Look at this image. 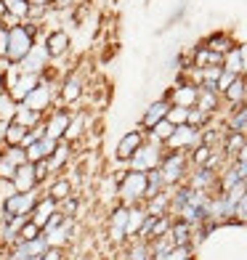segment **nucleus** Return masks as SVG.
Segmentation results:
<instances>
[{"label": "nucleus", "instance_id": "obj_1", "mask_svg": "<svg viewBox=\"0 0 247 260\" xmlns=\"http://www.w3.org/2000/svg\"><path fill=\"white\" fill-rule=\"evenodd\" d=\"M40 32H43L40 24H32V21H19V24L8 27V53H6L8 61L19 64L32 51V45H35Z\"/></svg>", "mask_w": 247, "mask_h": 260}, {"label": "nucleus", "instance_id": "obj_2", "mask_svg": "<svg viewBox=\"0 0 247 260\" xmlns=\"http://www.w3.org/2000/svg\"><path fill=\"white\" fill-rule=\"evenodd\" d=\"M114 194L120 199V205H125V207L144 205L146 202V173H138V170L120 173Z\"/></svg>", "mask_w": 247, "mask_h": 260}, {"label": "nucleus", "instance_id": "obj_3", "mask_svg": "<svg viewBox=\"0 0 247 260\" xmlns=\"http://www.w3.org/2000/svg\"><path fill=\"white\" fill-rule=\"evenodd\" d=\"M189 168H192V162H189V154H186V151H165L162 162H160V173H162L165 186L186 183Z\"/></svg>", "mask_w": 247, "mask_h": 260}, {"label": "nucleus", "instance_id": "obj_4", "mask_svg": "<svg viewBox=\"0 0 247 260\" xmlns=\"http://www.w3.org/2000/svg\"><path fill=\"white\" fill-rule=\"evenodd\" d=\"M85 90H88V77H85V72H82L80 67H75L72 72H67V77L58 82V104L72 109L77 101H82Z\"/></svg>", "mask_w": 247, "mask_h": 260}, {"label": "nucleus", "instance_id": "obj_5", "mask_svg": "<svg viewBox=\"0 0 247 260\" xmlns=\"http://www.w3.org/2000/svg\"><path fill=\"white\" fill-rule=\"evenodd\" d=\"M38 199H40L38 188H35V191H14L11 197H6L3 202H0V223H6L14 215H32Z\"/></svg>", "mask_w": 247, "mask_h": 260}, {"label": "nucleus", "instance_id": "obj_6", "mask_svg": "<svg viewBox=\"0 0 247 260\" xmlns=\"http://www.w3.org/2000/svg\"><path fill=\"white\" fill-rule=\"evenodd\" d=\"M43 40H45V32H40L38 35V40H35V45H32V51L21 58V61L16 64L21 72H27V75H45L51 69V56H48V51H45V45H43Z\"/></svg>", "mask_w": 247, "mask_h": 260}, {"label": "nucleus", "instance_id": "obj_7", "mask_svg": "<svg viewBox=\"0 0 247 260\" xmlns=\"http://www.w3.org/2000/svg\"><path fill=\"white\" fill-rule=\"evenodd\" d=\"M162 154H165V146H160V144H149V141H144V144H141V149L136 151V154H133L131 159L125 162V168H128V170H138V173H149V170L160 168Z\"/></svg>", "mask_w": 247, "mask_h": 260}, {"label": "nucleus", "instance_id": "obj_8", "mask_svg": "<svg viewBox=\"0 0 247 260\" xmlns=\"http://www.w3.org/2000/svg\"><path fill=\"white\" fill-rule=\"evenodd\" d=\"M202 144V127H192V125H175L173 136L165 141V151H186L197 149Z\"/></svg>", "mask_w": 247, "mask_h": 260}, {"label": "nucleus", "instance_id": "obj_9", "mask_svg": "<svg viewBox=\"0 0 247 260\" xmlns=\"http://www.w3.org/2000/svg\"><path fill=\"white\" fill-rule=\"evenodd\" d=\"M45 51H48L51 61H67L69 53H72V35L67 29H53V32H45Z\"/></svg>", "mask_w": 247, "mask_h": 260}, {"label": "nucleus", "instance_id": "obj_10", "mask_svg": "<svg viewBox=\"0 0 247 260\" xmlns=\"http://www.w3.org/2000/svg\"><path fill=\"white\" fill-rule=\"evenodd\" d=\"M197 96H199V85H192V82H183V80H175L173 85L165 90V99L173 106H186V109H192L197 104Z\"/></svg>", "mask_w": 247, "mask_h": 260}, {"label": "nucleus", "instance_id": "obj_11", "mask_svg": "<svg viewBox=\"0 0 247 260\" xmlns=\"http://www.w3.org/2000/svg\"><path fill=\"white\" fill-rule=\"evenodd\" d=\"M69 117H72V109H69V106H53V109L43 117L45 120V136L53 138V141H61L64 133H67Z\"/></svg>", "mask_w": 247, "mask_h": 260}, {"label": "nucleus", "instance_id": "obj_12", "mask_svg": "<svg viewBox=\"0 0 247 260\" xmlns=\"http://www.w3.org/2000/svg\"><path fill=\"white\" fill-rule=\"evenodd\" d=\"M146 141V133L141 127H133V130H125V136L117 141V149H114V157H117V162H128L136 151L141 149V144Z\"/></svg>", "mask_w": 247, "mask_h": 260}, {"label": "nucleus", "instance_id": "obj_13", "mask_svg": "<svg viewBox=\"0 0 247 260\" xmlns=\"http://www.w3.org/2000/svg\"><path fill=\"white\" fill-rule=\"evenodd\" d=\"M186 186L197 188V191H218V173L207 170V168H194L189 175H186Z\"/></svg>", "mask_w": 247, "mask_h": 260}, {"label": "nucleus", "instance_id": "obj_14", "mask_svg": "<svg viewBox=\"0 0 247 260\" xmlns=\"http://www.w3.org/2000/svg\"><path fill=\"white\" fill-rule=\"evenodd\" d=\"M170 101L165 99V96H160V99H155L151 101L146 109H144V114H141V122H138V127L141 130H151L155 127L160 120H165V117H168V109H170Z\"/></svg>", "mask_w": 247, "mask_h": 260}, {"label": "nucleus", "instance_id": "obj_15", "mask_svg": "<svg viewBox=\"0 0 247 260\" xmlns=\"http://www.w3.org/2000/svg\"><path fill=\"white\" fill-rule=\"evenodd\" d=\"M40 85V75H27V72H19L16 80H11L8 82V93H11V99L14 101H24L29 93Z\"/></svg>", "mask_w": 247, "mask_h": 260}, {"label": "nucleus", "instance_id": "obj_16", "mask_svg": "<svg viewBox=\"0 0 247 260\" xmlns=\"http://www.w3.org/2000/svg\"><path fill=\"white\" fill-rule=\"evenodd\" d=\"M45 250H48V239L45 234L35 236V239H27V242H16L11 247V257L14 260H21V257H40Z\"/></svg>", "mask_w": 247, "mask_h": 260}, {"label": "nucleus", "instance_id": "obj_17", "mask_svg": "<svg viewBox=\"0 0 247 260\" xmlns=\"http://www.w3.org/2000/svg\"><path fill=\"white\" fill-rule=\"evenodd\" d=\"M90 130V114L85 109H75L72 117H69V125H67V133H64V141H69V144H77V141L82 138Z\"/></svg>", "mask_w": 247, "mask_h": 260}, {"label": "nucleus", "instance_id": "obj_18", "mask_svg": "<svg viewBox=\"0 0 247 260\" xmlns=\"http://www.w3.org/2000/svg\"><path fill=\"white\" fill-rule=\"evenodd\" d=\"M128 210L131 207H125V205H117L112 210V215H109V239L114 244H120L128 239V234H125V226H128Z\"/></svg>", "mask_w": 247, "mask_h": 260}, {"label": "nucleus", "instance_id": "obj_19", "mask_svg": "<svg viewBox=\"0 0 247 260\" xmlns=\"http://www.w3.org/2000/svg\"><path fill=\"white\" fill-rule=\"evenodd\" d=\"M221 99H223V106H229V109H234V106H244V101H247V77L239 75L226 90L221 93Z\"/></svg>", "mask_w": 247, "mask_h": 260}, {"label": "nucleus", "instance_id": "obj_20", "mask_svg": "<svg viewBox=\"0 0 247 260\" xmlns=\"http://www.w3.org/2000/svg\"><path fill=\"white\" fill-rule=\"evenodd\" d=\"M58 210V202H53V199L48 197V194H40V199H38V205H35V210H32V223L38 226L40 231L45 229V223L51 220V215Z\"/></svg>", "mask_w": 247, "mask_h": 260}, {"label": "nucleus", "instance_id": "obj_21", "mask_svg": "<svg viewBox=\"0 0 247 260\" xmlns=\"http://www.w3.org/2000/svg\"><path fill=\"white\" fill-rule=\"evenodd\" d=\"M11 183H14L16 191H35V188L40 186L38 178H35V165L32 162L19 165L16 173H14V178H11Z\"/></svg>", "mask_w": 247, "mask_h": 260}, {"label": "nucleus", "instance_id": "obj_22", "mask_svg": "<svg viewBox=\"0 0 247 260\" xmlns=\"http://www.w3.org/2000/svg\"><path fill=\"white\" fill-rule=\"evenodd\" d=\"M202 45L207 51H213V53H229L234 45H237V40H234V35L231 32H223V29H218V32H210L207 38L202 40Z\"/></svg>", "mask_w": 247, "mask_h": 260}, {"label": "nucleus", "instance_id": "obj_23", "mask_svg": "<svg viewBox=\"0 0 247 260\" xmlns=\"http://www.w3.org/2000/svg\"><path fill=\"white\" fill-rule=\"evenodd\" d=\"M223 127L226 133H244L247 136V106H234L223 114Z\"/></svg>", "mask_w": 247, "mask_h": 260}, {"label": "nucleus", "instance_id": "obj_24", "mask_svg": "<svg viewBox=\"0 0 247 260\" xmlns=\"http://www.w3.org/2000/svg\"><path fill=\"white\" fill-rule=\"evenodd\" d=\"M197 109H202L207 114H218L223 109V99H221V93L215 90H210V88H199V96H197Z\"/></svg>", "mask_w": 247, "mask_h": 260}, {"label": "nucleus", "instance_id": "obj_25", "mask_svg": "<svg viewBox=\"0 0 247 260\" xmlns=\"http://www.w3.org/2000/svg\"><path fill=\"white\" fill-rule=\"evenodd\" d=\"M72 146H75V144H69V141H64V138L56 141V149H53V154H51V159H48L53 175L69 165V159H72Z\"/></svg>", "mask_w": 247, "mask_h": 260}, {"label": "nucleus", "instance_id": "obj_26", "mask_svg": "<svg viewBox=\"0 0 247 260\" xmlns=\"http://www.w3.org/2000/svg\"><path fill=\"white\" fill-rule=\"evenodd\" d=\"M53 149H56V141L53 138H40V141H35L32 146H27V162H40V159H51L53 154Z\"/></svg>", "mask_w": 247, "mask_h": 260}, {"label": "nucleus", "instance_id": "obj_27", "mask_svg": "<svg viewBox=\"0 0 247 260\" xmlns=\"http://www.w3.org/2000/svg\"><path fill=\"white\" fill-rule=\"evenodd\" d=\"M43 194H48L53 202H61V199H67V197H72V194H75V191H72V181L64 178V175H56V178L51 181V186L45 188Z\"/></svg>", "mask_w": 247, "mask_h": 260}, {"label": "nucleus", "instance_id": "obj_28", "mask_svg": "<svg viewBox=\"0 0 247 260\" xmlns=\"http://www.w3.org/2000/svg\"><path fill=\"white\" fill-rule=\"evenodd\" d=\"M192 231H194V226H189V223H183V220L175 218L168 236L173 239L175 247H192Z\"/></svg>", "mask_w": 247, "mask_h": 260}, {"label": "nucleus", "instance_id": "obj_29", "mask_svg": "<svg viewBox=\"0 0 247 260\" xmlns=\"http://www.w3.org/2000/svg\"><path fill=\"white\" fill-rule=\"evenodd\" d=\"M173 130H175L173 122L160 120L155 127H151V130H144V133H146V141H149V144H160V146H165V141L173 136Z\"/></svg>", "mask_w": 247, "mask_h": 260}, {"label": "nucleus", "instance_id": "obj_30", "mask_svg": "<svg viewBox=\"0 0 247 260\" xmlns=\"http://www.w3.org/2000/svg\"><path fill=\"white\" fill-rule=\"evenodd\" d=\"M144 218H146V210H144V205H133L131 210H128V226H125L128 239H131V236H138L141 226H144Z\"/></svg>", "mask_w": 247, "mask_h": 260}, {"label": "nucleus", "instance_id": "obj_31", "mask_svg": "<svg viewBox=\"0 0 247 260\" xmlns=\"http://www.w3.org/2000/svg\"><path fill=\"white\" fill-rule=\"evenodd\" d=\"M247 144V136L244 133H226L223 136V154H226V159H237L239 149Z\"/></svg>", "mask_w": 247, "mask_h": 260}, {"label": "nucleus", "instance_id": "obj_32", "mask_svg": "<svg viewBox=\"0 0 247 260\" xmlns=\"http://www.w3.org/2000/svg\"><path fill=\"white\" fill-rule=\"evenodd\" d=\"M3 6H6V14H11L19 21H27V16H29V0H3Z\"/></svg>", "mask_w": 247, "mask_h": 260}, {"label": "nucleus", "instance_id": "obj_33", "mask_svg": "<svg viewBox=\"0 0 247 260\" xmlns=\"http://www.w3.org/2000/svg\"><path fill=\"white\" fill-rule=\"evenodd\" d=\"M221 67L231 75H242V56H239V45H234L229 53H223V61Z\"/></svg>", "mask_w": 247, "mask_h": 260}, {"label": "nucleus", "instance_id": "obj_34", "mask_svg": "<svg viewBox=\"0 0 247 260\" xmlns=\"http://www.w3.org/2000/svg\"><path fill=\"white\" fill-rule=\"evenodd\" d=\"M27 130L29 127H24V125H19V122L11 120V125L6 130V138H3V146H21V138L27 136Z\"/></svg>", "mask_w": 247, "mask_h": 260}, {"label": "nucleus", "instance_id": "obj_35", "mask_svg": "<svg viewBox=\"0 0 247 260\" xmlns=\"http://www.w3.org/2000/svg\"><path fill=\"white\" fill-rule=\"evenodd\" d=\"M43 120V117L38 114V112H32V109H27L24 104H19V109H16V114H14V122H19V125H24V127H35Z\"/></svg>", "mask_w": 247, "mask_h": 260}, {"label": "nucleus", "instance_id": "obj_36", "mask_svg": "<svg viewBox=\"0 0 247 260\" xmlns=\"http://www.w3.org/2000/svg\"><path fill=\"white\" fill-rule=\"evenodd\" d=\"M16 109H19V101L11 99V93H8V90H6V93H0V120L11 122V120H14V114H16Z\"/></svg>", "mask_w": 247, "mask_h": 260}, {"label": "nucleus", "instance_id": "obj_37", "mask_svg": "<svg viewBox=\"0 0 247 260\" xmlns=\"http://www.w3.org/2000/svg\"><path fill=\"white\" fill-rule=\"evenodd\" d=\"M3 157L6 162H11L14 168H19V165H24L27 162V149L24 146H3Z\"/></svg>", "mask_w": 247, "mask_h": 260}, {"label": "nucleus", "instance_id": "obj_38", "mask_svg": "<svg viewBox=\"0 0 247 260\" xmlns=\"http://www.w3.org/2000/svg\"><path fill=\"white\" fill-rule=\"evenodd\" d=\"M128 260H151L149 242H144V239H136L131 247H128Z\"/></svg>", "mask_w": 247, "mask_h": 260}, {"label": "nucleus", "instance_id": "obj_39", "mask_svg": "<svg viewBox=\"0 0 247 260\" xmlns=\"http://www.w3.org/2000/svg\"><path fill=\"white\" fill-rule=\"evenodd\" d=\"M210 154H213V149H207L205 144H199L197 149L189 151V162H192V168H202V165L210 159Z\"/></svg>", "mask_w": 247, "mask_h": 260}, {"label": "nucleus", "instance_id": "obj_40", "mask_svg": "<svg viewBox=\"0 0 247 260\" xmlns=\"http://www.w3.org/2000/svg\"><path fill=\"white\" fill-rule=\"evenodd\" d=\"M170 226H173V218H170V215H160V218L155 220V229H151L149 242H151V239H160V236H168V234H170Z\"/></svg>", "mask_w": 247, "mask_h": 260}, {"label": "nucleus", "instance_id": "obj_41", "mask_svg": "<svg viewBox=\"0 0 247 260\" xmlns=\"http://www.w3.org/2000/svg\"><path fill=\"white\" fill-rule=\"evenodd\" d=\"M35 165V178H38V183L43 186L45 181H53L56 175L51 173V162L48 159H40V162H32Z\"/></svg>", "mask_w": 247, "mask_h": 260}, {"label": "nucleus", "instance_id": "obj_42", "mask_svg": "<svg viewBox=\"0 0 247 260\" xmlns=\"http://www.w3.org/2000/svg\"><path fill=\"white\" fill-rule=\"evenodd\" d=\"M210 120H213V114H207V112H202V109H197V106H192L186 125H192V127H205Z\"/></svg>", "mask_w": 247, "mask_h": 260}, {"label": "nucleus", "instance_id": "obj_43", "mask_svg": "<svg viewBox=\"0 0 247 260\" xmlns=\"http://www.w3.org/2000/svg\"><path fill=\"white\" fill-rule=\"evenodd\" d=\"M77 207H80V202H77V197H75V194L58 202V212H61L64 218H77Z\"/></svg>", "mask_w": 247, "mask_h": 260}, {"label": "nucleus", "instance_id": "obj_44", "mask_svg": "<svg viewBox=\"0 0 247 260\" xmlns=\"http://www.w3.org/2000/svg\"><path fill=\"white\" fill-rule=\"evenodd\" d=\"M165 120L173 122V125H186V120H189V109H186V106H170Z\"/></svg>", "mask_w": 247, "mask_h": 260}, {"label": "nucleus", "instance_id": "obj_45", "mask_svg": "<svg viewBox=\"0 0 247 260\" xmlns=\"http://www.w3.org/2000/svg\"><path fill=\"white\" fill-rule=\"evenodd\" d=\"M43 231L38 229V226H35V223H32V218L24 223V226H21V231H19V239L16 242H27V239H35V236H40Z\"/></svg>", "mask_w": 247, "mask_h": 260}, {"label": "nucleus", "instance_id": "obj_46", "mask_svg": "<svg viewBox=\"0 0 247 260\" xmlns=\"http://www.w3.org/2000/svg\"><path fill=\"white\" fill-rule=\"evenodd\" d=\"M244 194H247V191H244V183H237V186H231L229 191H223V199H226L229 205H237Z\"/></svg>", "mask_w": 247, "mask_h": 260}, {"label": "nucleus", "instance_id": "obj_47", "mask_svg": "<svg viewBox=\"0 0 247 260\" xmlns=\"http://www.w3.org/2000/svg\"><path fill=\"white\" fill-rule=\"evenodd\" d=\"M234 220H237V223H247V194L239 199L237 205H234Z\"/></svg>", "mask_w": 247, "mask_h": 260}, {"label": "nucleus", "instance_id": "obj_48", "mask_svg": "<svg viewBox=\"0 0 247 260\" xmlns=\"http://www.w3.org/2000/svg\"><path fill=\"white\" fill-rule=\"evenodd\" d=\"M237 77H239V75H231V72H226V69H223L221 77H218V82H215V90H218V93H223V90H226V88H229Z\"/></svg>", "mask_w": 247, "mask_h": 260}, {"label": "nucleus", "instance_id": "obj_49", "mask_svg": "<svg viewBox=\"0 0 247 260\" xmlns=\"http://www.w3.org/2000/svg\"><path fill=\"white\" fill-rule=\"evenodd\" d=\"M186 257H192V247H173L165 260H186Z\"/></svg>", "mask_w": 247, "mask_h": 260}, {"label": "nucleus", "instance_id": "obj_50", "mask_svg": "<svg viewBox=\"0 0 247 260\" xmlns=\"http://www.w3.org/2000/svg\"><path fill=\"white\" fill-rule=\"evenodd\" d=\"M229 165H231V170L237 173V178H239V181L247 178V162H244V159H231Z\"/></svg>", "mask_w": 247, "mask_h": 260}, {"label": "nucleus", "instance_id": "obj_51", "mask_svg": "<svg viewBox=\"0 0 247 260\" xmlns=\"http://www.w3.org/2000/svg\"><path fill=\"white\" fill-rule=\"evenodd\" d=\"M77 6V0H51V8H56V11H72Z\"/></svg>", "mask_w": 247, "mask_h": 260}, {"label": "nucleus", "instance_id": "obj_52", "mask_svg": "<svg viewBox=\"0 0 247 260\" xmlns=\"http://www.w3.org/2000/svg\"><path fill=\"white\" fill-rule=\"evenodd\" d=\"M61 257H64L61 247H48V250L40 255V260H61Z\"/></svg>", "mask_w": 247, "mask_h": 260}, {"label": "nucleus", "instance_id": "obj_53", "mask_svg": "<svg viewBox=\"0 0 247 260\" xmlns=\"http://www.w3.org/2000/svg\"><path fill=\"white\" fill-rule=\"evenodd\" d=\"M237 45H239V56H242V75L247 77V40H242Z\"/></svg>", "mask_w": 247, "mask_h": 260}, {"label": "nucleus", "instance_id": "obj_54", "mask_svg": "<svg viewBox=\"0 0 247 260\" xmlns=\"http://www.w3.org/2000/svg\"><path fill=\"white\" fill-rule=\"evenodd\" d=\"M8 125H11V122L0 120V144H3V138H6V130H8Z\"/></svg>", "mask_w": 247, "mask_h": 260}, {"label": "nucleus", "instance_id": "obj_55", "mask_svg": "<svg viewBox=\"0 0 247 260\" xmlns=\"http://www.w3.org/2000/svg\"><path fill=\"white\" fill-rule=\"evenodd\" d=\"M6 16V6H3V0H0V19Z\"/></svg>", "mask_w": 247, "mask_h": 260}, {"label": "nucleus", "instance_id": "obj_56", "mask_svg": "<svg viewBox=\"0 0 247 260\" xmlns=\"http://www.w3.org/2000/svg\"><path fill=\"white\" fill-rule=\"evenodd\" d=\"M242 183H244V191H247V178H244V181H242Z\"/></svg>", "mask_w": 247, "mask_h": 260}, {"label": "nucleus", "instance_id": "obj_57", "mask_svg": "<svg viewBox=\"0 0 247 260\" xmlns=\"http://www.w3.org/2000/svg\"><path fill=\"white\" fill-rule=\"evenodd\" d=\"M0 154H3V144H0Z\"/></svg>", "mask_w": 247, "mask_h": 260}, {"label": "nucleus", "instance_id": "obj_58", "mask_svg": "<svg viewBox=\"0 0 247 260\" xmlns=\"http://www.w3.org/2000/svg\"><path fill=\"white\" fill-rule=\"evenodd\" d=\"M186 260H194V257H186Z\"/></svg>", "mask_w": 247, "mask_h": 260}]
</instances>
